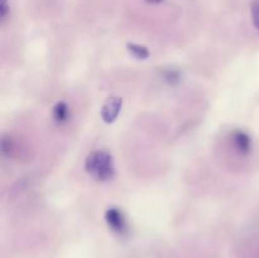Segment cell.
<instances>
[{
    "mask_svg": "<svg viewBox=\"0 0 259 258\" xmlns=\"http://www.w3.org/2000/svg\"><path fill=\"white\" fill-rule=\"evenodd\" d=\"M252 20L254 27L259 30V0H255L252 4Z\"/></svg>",
    "mask_w": 259,
    "mask_h": 258,
    "instance_id": "7",
    "label": "cell"
},
{
    "mask_svg": "<svg viewBox=\"0 0 259 258\" xmlns=\"http://www.w3.org/2000/svg\"><path fill=\"white\" fill-rule=\"evenodd\" d=\"M126 48L132 53V56H134L138 60H147L149 57V51L146 46L137 45V43H128Z\"/></svg>",
    "mask_w": 259,
    "mask_h": 258,
    "instance_id": "6",
    "label": "cell"
},
{
    "mask_svg": "<svg viewBox=\"0 0 259 258\" xmlns=\"http://www.w3.org/2000/svg\"><path fill=\"white\" fill-rule=\"evenodd\" d=\"M233 143H234L237 151L243 154L249 153L250 148H252V139L243 131L234 132V134H233Z\"/></svg>",
    "mask_w": 259,
    "mask_h": 258,
    "instance_id": "4",
    "label": "cell"
},
{
    "mask_svg": "<svg viewBox=\"0 0 259 258\" xmlns=\"http://www.w3.org/2000/svg\"><path fill=\"white\" fill-rule=\"evenodd\" d=\"M148 3H152V4H159V3H162L163 0H147Z\"/></svg>",
    "mask_w": 259,
    "mask_h": 258,
    "instance_id": "10",
    "label": "cell"
},
{
    "mask_svg": "<svg viewBox=\"0 0 259 258\" xmlns=\"http://www.w3.org/2000/svg\"><path fill=\"white\" fill-rule=\"evenodd\" d=\"M105 219L109 227L115 230V232H123L125 229V219H124L123 212L116 209V207L108 209V211L105 212Z\"/></svg>",
    "mask_w": 259,
    "mask_h": 258,
    "instance_id": "3",
    "label": "cell"
},
{
    "mask_svg": "<svg viewBox=\"0 0 259 258\" xmlns=\"http://www.w3.org/2000/svg\"><path fill=\"white\" fill-rule=\"evenodd\" d=\"M9 13V5H8V0H2V4H0V17L2 19H5V17Z\"/></svg>",
    "mask_w": 259,
    "mask_h": 258,
    "instance_id": "9",
    "label": "cell"
},
{
    "mask_svg": "<svg viewBox=\"0 0 259 258\" xmlns=\"http://www.w3.org/2000/svg\"><path fill=\"white\" fill-rule=\"evenodd\" d=\"M68 114H70V108L65 101H58L53 108V119L57 123H65L68 119Z\"/></svg>",
    "mask_w": 259,
    "mask_h": 258,
    "instance_id": "5",
    "label": "cell"
},
{
    "mask_svg": "<svg viewBox=\"0 0 259 258\" xmlns=\"http://www.w3.org/2000/svg\"><path fill=\"white\" fill-rule=\"evenodd\" d=\"M121 108H123V99L119 96H113L104 104L103 109H101V118L105 123H114L120 114Z\"/></svg>",
    "mask_w": 259,
    "mask_h": 258,
    "instance_id": "2",
    "label": "cell"
},
{
    "mask_svg": "<svg viewBox=\"0 0 259 258\" xmlns=\"http://www.w3.org/2000/svg\"><path fill=\"white\" fill-rule=\"evenodd\" d=\"M85 168L98 181H108L115 175L113 158L105 151H95L89 154L85 162Z\"/></svg>",
    "mask_w": 259,
    "mask_h": 258,
    "instance_id": "1",
    "label": "cell"
},
{
    "mask_svg": "<svg viewBox=\"0 0 259 258\" xmlns=\"http://www.w3.org/2000/svg\"><path fill=\"white\" fill-rule=\"evenodd\" d=\"M164 77H166L167 81H169L171 83H174L175 81H180V72L179 71H167L166 75H164Z\"/></svg>",
    "mask_w": 259,
    "mask_h": 258,
    "instance_id": "8",
    "label": "cell"
}]
</instances>
